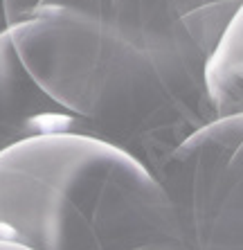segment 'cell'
Returning <instances> with one entry per match:
<instances>
[{
  "label": "cell",
  "mask_w": 243,
  "mask_h": 250,
  "mask_svg": "<svg viewBox=\"0 0 243 250\" xmlns=\"http://www.w3.org/2000/svg\"><path fill=\"white\" fill-rule=\"evenodd\" d=\"M241 9L243 0H5L32 77L156 178L219 120L209 65Z\"/></svg>",
  "instance_id": "obj_1"
},
{
  "label": "cell",
  "mask_w": 243,
  "mask_h": 250,
  "mask_svg": "<svg viewBox=\"0 0 243 250\" xmlns=\"http://www.w3.org/2000/svg\"><path fill=\"white\" fill-rule=\"evenodd\" d=\"M0 241L27 250H187L160 181L90 131L43 135L0 156Z\"/></svg>",
  "instance_id": "obj_2"
},
{
  "label": "cell",
  "mask_w": 243,
  "mask_h": 250,
  "mask_svg": "<svg viewBox=\"0 0 243 250\" xmlns=\"http://www.w3.org/2000/svg\"><path fill=\"white\" fill-rule=\"evenodd\" d=\"M158 181L176 208L187 250H243V115L198 131Z\"/></svg>",
  "instance_id": "obj_3"
},
{
  "label": "cell",
  "mask_w": 243,
  "mask_h": 250,
  "mask_svg": "<svg viewBox=\"0 0 243 250\" xmlns=\"http://www.w3.org/2000/svg\"><path fill=\"white\" fill-rule=\"evenodd\" d=\"M88 126L36 82L18 54L9 29L0 34V156L34 138Z\"/></svg>",
  "instance_id": "obj_4"
},
{
  "label": "cell",
  "mask_w": 243,
  "mask_h": 250,
  "mask_svg": "<svg viewBox=\"0 0 243 250\" xmlns=\"http://www.w3.org/2000/svg\"><path fill=\"white\" fill-rule=\"evenodd\" d=\"M209 95L216 115H243V9L209 65Z\"/></svg>",
  "instance_id": "obj_5"
},
{
  "label": "cell",
  "mask_w": 243,
  "mask_h": 250,
  "mask_svg": "<svg viewBox=\"0 0 243 250\" xmlns=\"http://www.w3.org/2000/svg\"><path fill=\"white\" fill-rule=\"evenodd\" d=\"M7 16H5V0H0V34L7 32Z\"/></svg>",
  "instance_id": "obj_6"
},
{
  "label": "cell",
  "mask_w": 243,
  "mask_h": 250,
  "mask_svg": "<svg viewBox=\"0 0 243 250\" xmlns=\"http://www.w3.org/2000/svg\"><path fill=\"white\" fill-rule=\"evenodd\" d=\"M0 250H27V248L16 246V244H9V241H0Z\"/></svg>",
  "instance_id": "obj_7"
}]
</instances>
